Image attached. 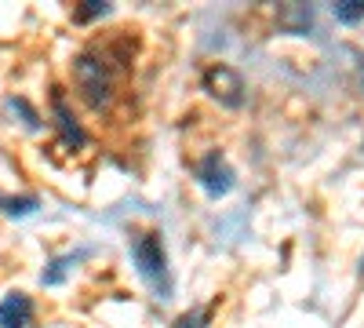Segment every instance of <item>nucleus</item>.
I'll return each mask as SVG.
<instances>
[{
    "instance_id": "f257e3e1",
    "label": "nucleus",
    "mask_w": 364,
    "mask_h": 328,
    "mask_svg": "<svg viewBox=\"0 0 364 328\" xmlns=\"http://www.w3.org/2000/svg\"><path fill=\"white\" fill-rule=\"evenodd\" d=\"M132 259H135L139 277L154 288L157 300H168L171 295V270H168V252H164L161 233H139L132 241Z\"/></svg>"
},
{
    "instance_id": "f03ea898",
    "label": "nucleus",
    "mask_w": 364,
    "mask_h": 328,
    "mask_svg": "<svg viewBox=\"0 0 364 328\" xmlns=\"http://www.w3.org/2000/svg\"><path fill=\"white\" fill-rule=\"evenodd\" d=\"M73 84L91 110H106L113 102V73L99 51H84L73 58Z\"/></svg>"
},
{
    "instance_id": "7ed1b4c3",
    "label": "nucleus",
    "mask_w": 364,
    "mask_h": 328,
    "mask_svg": "<svg viewBox=\"0 0 364 328\" xmlns=\"http://www.w3.org/2000/svg\"><path fill=\"white\" fill-rule=\"evenodd\" d=\"M204 92L215 99L219 106H226V110H237V106H245V77H240L233 66H223V63H215V66H208L204 70Z\"/></svg>"
},
{
    "instance_id": "20e7f679",
    "label": "nucleus",
    "mask_w": 364,
    "mask_h": 328,
    "mask_svg": "<svg viewBox=\"0 0 364 328\" xmlns=\"http://www.w3.org/2000/svg\"><path fill=\"white\" fill-rule=\"evenodd\" d=\"M197 183L204 186V194L211 197H226L233 190V168L226 164L223 154H208L200 164H197Z\"/></svg>"
},
{
    "instance_id": "39448f33",
    "label": "nucleus",
    "mask_w": 364,
    "mask_h": 328,
    "mask_svg": "<svg viewBox=\"0 0 364 328\" xmlns=\"http://www.w3.org/2000/svg\"><path fill=\"white\" fill-rule=\"evenodd\" d=\"M33 321V303H29V295L22 292H11L0 300V328H29Z\"/></svg>"
},
{
    "instance_id": "423d86ee",
    "label": "nucleus",
    "mask_w": 364,
    "mask_h": 328,
    "mask_svg": "<svg viewBox=\"0 0 364 328\" xmlns=\"http://www.w3.org/2000/svg\"><path fill=\"white\" fill-rule=\"evenodd\" d=\"M51 106H55V117H58V132H63V139L70 142V146H84V128L77 125V117L70 113V106H66V95L63 92H58V88H55V92H51Z\"/></svg>"
},
{
    "instance_id": "0eeeda50",
    "label": "nucleus",
    "mask_w": 364,
    "mask_h": 328,
    "mask_svg": "<svg viewBox=\"0 0 364 328\" xmlns=\"http://www.w3.org/2000/svg\"><path fill=\"white\" fill-rule=\"evenodd\" d=\"M277 26L284 33H314V8L310 4H284V8H277Z\"/></svg>"
},
{
    "instance_id": "6e6552de",
    "label": "nucleus",
    "mask_w": 364,
    "mask_h": 328,
    "mask_svg": "<svg viewBox=\"0 0 364 328\" xmlns=\"http://www.w3.org/2000/svg\"><path fill=\"white\" fill-rule=\"evenodd\" d=\"M84 255H87V252H73V255H58V259H51V266L41 274V281H44V285H63V281L77 270V263H80Z\"/></svg>"
},
{
    "instance_id": "1a4fd4ad",
    "label": "nucleus",
    "mask_w": 364,
    "mask_h": 328,
    "mask_svg": "<svg viewBox=\"0 0 364 328\" xmlns=\"http://www.w3.org/2000/svg\"><path fill=\"white\" fill-rule=\"evenodd\" d=\"M331 15L339 22L353 26V22H364V0H343V4H331Z\"/></svg>"
},
{
    "instance_id": "9d476101",
    "label": "nucleus",
    "mask_w": 364,
    "mask_h": 328,
    "mask_svg": "<svg viewBox=\"0 0 364 328\" xmlns=\"http://www.w3.org/2000/svg\"><path fill=\"white\" fill-rule=\"evenodd\" d=\"M37 197H0V212L4 216H29V212H37Z\"/></svg>"
},
{
    "instance_id": "9b49d317",
    "label": "nucleus",
    "mask_w": 364,
    "mask_h": 328,
    "mask_svg": "<svg viewBox=\"0 0 364 328\" xmlns=\"http://www.w3.org/2000/svg\"><path fill=\"white\" fill-rule=\"evenodd\" d=\"M106 11H109V4H102V0H87L84 8H77V11H73V18H77V22H87V18L106 15Z\"/></svg>"
},
{
    "instance_id": "f8f14e48",
    "label": "nucleus",
    "mask_w": 364,
    "mask_h": 328,
    "mask_svg": "<svg viewBox=\"0 0 364 328\" xmlns=\"http://www.w3.org/2000/svg\"><path fill=\"white\" fill-rule=\"evenodd\" d=\"M204 317H208L204 310H190V314H182L171 328H204Z\"/></svg>"
},
{
    "instance_id": "ddd939ff",
    "label": "nucleus",
    "mask_w": 364,
    "mask_h": 328,
    "mask_svg": "<svg viewBox=\"0 0 364 328\" xmlns=\"http://www.w3.org/2000/svg\"><path fill=\"white\" fill-rule=\"evenodd\" d=\"M360 281H364V255H360Z\"/></svg>"
}]
</instances>
